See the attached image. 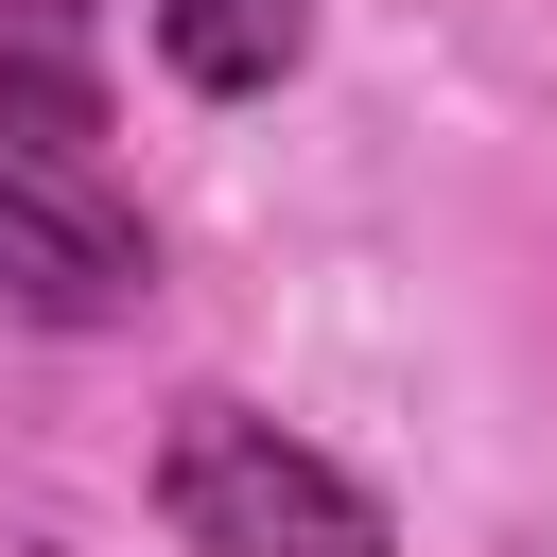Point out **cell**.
I'll return each instance as SVG.
<instances>
[{"label":"cell","instance_id":"cell-1","mask_svg":"<svg viewBox=\"0 0 557 557\" xmlns=\"http://www.w3.org/2000/svg\"><path fill=\"white\" fill-rule=\"evenodd\" d=\"M157 505H174L191 557H400L383 487L331 470L313 435H278L261 400H174V435H157Z\"/></svg>","mask_w":557,"mask_h":557},{"label":"cell","instance_id":"cell-2","mask_svg":"<svg viewBox=\"0 0 557 557\" xmlns=\"http://www.w3.org/2000/svg\"><path fill=\"white\" fill-rule=\"evenodd\" d=\"M139 296H157L139 209H104L70 157H17V139H0V313H35V331H122Z\"/></svg>","mask_w":557,"mask_h":557},{"label":"cell","instance_id":"cell-3","mask_svg":"<svg viewBox=\"0 0 557 557\" xmlns=\"http://www.w3.org/2000/svg\"><path fill=\"white\" fill-rule=\"evenodd\" d=\"M0 139L17 157H87L104 139V70H87V35L52 0H0Z\"/></svg>","mask_w":557,"mask_h":557},{"label":"cell","instance_id":"cell-4","mask_svg":"<svg viewBox=\"0 0 557 557\" xmlns=\"http://www.w3.org/2000/svg\"><path fill=\"white\" fill-rule=\"evenodd\" d=\"M296 52H313V0H157V70H174V87H209V104L278 87Z\"/></svg>","mask_w":557,"mask_h":557},{"label":"cell","instance_id":"cell-5","mask_svg":"<svg viewBox=\"0 0 557 557\" xmlns=\"http://www.w3.org/2000/svg\"><path fill=\"white\" fill-rule=\"evenodd\" d=\"M17 557H70V540H17Z\"/></svg>","mask_w":557,"mask_h":557}]
</instances>
